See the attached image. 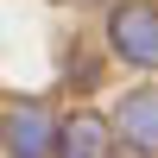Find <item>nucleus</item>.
I'll list each match as a JSON object with an SVG mask.
<instances>
[{
  "mask_svg": "<svg viewBox=\"0 0 158 158\" xmlns=\"http://www.w3.org/2000/svg\"><path fill=\"white\" fill-rule=\"evenodd\" d=\"M57 114L38 108V101H19V108L0 114V146L6 158H57Z\"/></svg>",
  "mask_w": 158,
  "mask_h": 158,
  "instance_id": "obj_3",
  "label": "nucleus"
},
{
  "mask_svg": "<svg viewBox=\"0 0 158 158\" xmlns=\"http://www.w3.org/2000/svg\"><path fill=\"white\" fill-rule=\"evenodd\" d=\"M108 44L133 70H158V0H114L108 6Z\"/></svg>",
  "mask_w": 158,
  "mask_h": 158,
  "instance_id": "obj_1",
  "label": "nucleus"
},
{
  "mask_svg": "<svg viewBox=\"0 0 158 158\" xmlns=\"http://www.w3.org/2000/svg\"><path fill=\"white\" fill-rule=\"evenodd\" d=\"M114 139H120V152L133 158H158V82H139L127 89L120 101H114Z\"/></svg>",
  "mask_w": 158,
  "mask_h": 158,
  "instance_id": "obj_2",
  "label": "nucleus"
},
{
  "mask_svg": "<svg viewBox=\"0 0 158 158\" xmlns=\"http://www.w3.org/2000/svg\"><path fill=\"white\" fill-rule=\"evenodd\" d=\"M57 158H120L114 120H101V114H63V127H57Z\"/></svg>",
  "mask_w": 158,
  "mask_h": 158,
  "instance_id": "obj_4",
  "label": "nucleus"
}]
</instances>
